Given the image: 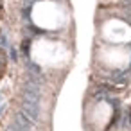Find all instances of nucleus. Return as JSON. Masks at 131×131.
<instances>
[{
	"mask_svg": "<svg viewBox=\"0 0 131 131\" xmlns=\"http://www.w3.org/2000/svg\"><path fill=\"white\" fill-rule=\"evenodd\" d=\"M129 118H131V117H129Z\"/></svg>",
	"mask_w": 131,
	"mask_h": 131,
	"instance_id": "f257e3e1",
	"label": "nucleus"
}]
</instances>
